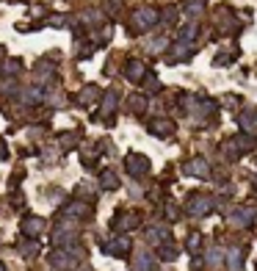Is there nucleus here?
<instances>
[{
  "label": "nucleus",
  "instance_id": "obj_1",
  "mask_svg": "<svg viewBox=\"0 0 257 271\" xmlns=\"http://www.w3.org/2000/svg\"><path fill=\"white\" fill-rule=\"evenodd\" d=\"M127 169H130V174H141V172H147V169H149V161H147V158H141V155H130V158H127Z\"/></svg>",
  "mask_w": 257,
  "mask_h": 271
},
{
  "label": "nucleus",
  "instance_id": "obj_2",
  "mask_svg": "<svg viewBox=\"0 0 257 271\" xmlns=\"http://www.w3.org/2000/svg\"><path fill=\"white\" fill-rule=\"evenodd\" d=\"M210 210V202L205 197H194L191 199V205H188V213H194V216H202V213H208Z\"/></svg>",
  "mask_w": 257,
  "mask_h": 271
},
{
  "label": "nucleus",
  "instance_id": "obj_3",
  "mask_svg": "<svg viewBox=\"0 0 257 271\" xmlns=\"http://www.w3.org/2000/svg\"><path fill=\"white\" fill-rule=\"evenodd\" d=\"M50 263H56V268H69L72 266V255L69 252H53Z\"/></svg>",
  "mask_w": 257,
  "mask_h": 271
},
{
  "label": "nucleus",
  "instance_id": "obj_4",
  "mask_svg": "<svg viewBox=\"0 0 257 271\" xmlns=\"http://www.w3.org/2000/svg\"><path fill=\"white\" fill-rule=\"evenodd\" d=\"M155 22V11L152 9H144L136 14V28H149Z\"/></svg>",
  "mask_w": 257,
  "mask_h": 271
},
{
  "label": "nucleus",
  "instance_id": "obj_5",
  "mask_svg": "<svg viewBox=\"0 0 257 271\" xmlns=\"http://www.w3.org/2000/svg\"><path fill=\"white\" fill-rule=\"evenodd\" d=\"M136 271H155V260L147 255V252H141L136 260Z\"/></svg>",
  "mask_w": 257,
  "mask_h": 271
},
{
  "label": "nucleus",
  "instance_id": "obj_6",
  "mask_svg": "<svg viewBox=\"0 0 257 271\" xmlns=\"http://www.w3.org/2000/svg\"><path fill=\"white\" fill-rule=\"evenodd\" d=\"M185 169H188V174H199V177H208V163H205V161H191Z\"/></svg>",
  "mask_w": 257,
  "mask_h": 271
},
{
  "label": "nucleus",
  "instance_id": "obj_7",
  "mask_svg": "<svg viewBox=\"0 0 257 271\" xmlns=\"http://www.w3.org/2000/svg\"><path fill=\"white\" fill-rule=\"evenodd\" d=\"M116 246H105V252H108V255H125L127 252V241L122 238V241H114Z\"/></svg>",
  "mask_w": 257,
  "mask_h": 271
},
{
  "label": "nucleus",
  "instance_id": "obj_8",
  "mask_svg": "<svg viewBox=\"0 0 257 271\" xmlns=\"http://www.w3.org/2000/svg\"><path fill=\"white\" fill-rule=\"evenodd\" d=\"M141 75H144V69H141V64H136V61H133V64H127V78H133V80H138V78H141Z\"/></svg>",
  "mask_w": 257,
  "mask_h": 271
},
{
  "label": "nucleus",
  "instance_id": "obj_9",
  "mask_svg": "<svg viewBox=\"0 0 257 271\" xmlns=\"http://www.w3.org/2000/svg\"><path fill=\"white\" fill-rule=\"evenodd\" d=\"M230 268L232 271L241 268V249H230Z\"/></svg>",
  "mask_w": 257,
  "mask_h": 271
},
{
  "label": "nucleus",
  "instance_id": "obj_10",
  "mask_svg": "<svg viewBox=\"0 0 257 271\" xmlns=\"http://www.w3.org/2000/svg\"><path fill=\"white\" fill-rule=\"evenodd\" d=\"M42 227H44L42 219H28V221H25V233H33V235H36Z\"/></svg>",
  "mask_w": 257,
  "mask_h": 271
},
{
  "label": "nucleus",
  "instance_id": "obj_11",
  "mask_svg": "<svg viewBox=\"0 0 257 271\" xmlns=\"http://www.w3.org/2000/svg\"><path fill=\"white\" fill-rule=\"evenodd\" d=\"M116 186H119L116 174H114V172H105V174H102V188H116Z\"/></svg>",
  "mask_w": 257,
  "mask_h": 271
},
{
  "label": "nucleus",
  "instance_id": "obj_12",
  "mask_svg": "<svg viewBox=\"0 0 257 271\" xmlns=\"http://www.w3.org/2000/svg\"><path fill=\"white\" fill-rule=\"evenodd\" d=\"M249 216H252V210H238L235 216H232V224H249Z\"/></svg>",
  "mask_w": 257,
  "mask_h": 271
}]
</instances>
